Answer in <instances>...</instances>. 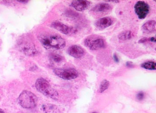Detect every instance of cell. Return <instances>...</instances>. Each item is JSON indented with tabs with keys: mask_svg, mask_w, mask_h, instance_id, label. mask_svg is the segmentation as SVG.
Listing matches in <instances>:
<instances>
[{
	"mask_svg": "<svg viewBox=\"0 0 156 113\" xmlns=\"http://www.w3.org/2000/svg\"><path fill=\"white\" fill-rule=\"evenodd\" d=\"M39 40L43 46L47 49L53 48L60 50L66 46L65 40L59 35L42 36L39 38Z\"/></svg>",
	"mask_w": 156,
	"mask_h": 113,
	"instance_id": "1",
	"label": "cell"
},
{
	"mask_svg": "<svg viewBox=\"0 0 156 113\" xmlns=\"http://www.w3.org/2000/svg\"><path fill=\"white\" fill-rule=\"evenodd\" d=\"M35 87L38 91L48 97L55 98L58 96V93L51 87L49 82L42 77L37 80Z\"/></svg>",
	"mask_w": 156,
	"mask_h": 113,
	"instance_id": "2",
	"label": "cell"
},
{
	"mask_svg": "<svg viewBox=\"0 0 156 113\" xmlns=\"http://www.w3.org/2000/svg\"><path fill=\"white\" fill-rule=\"evenodd\" d=\"M18 101L23 108L31 109L36 107L37 98L36 95L31 92L24 91L19 95Z\"/></svg>",
	"mask_w": 156,
	"mask_h": 113,
	"instance_id": "3",
	"label": "cell"
},
{
	"mask_svg": "<svg viewBox=\"0 0 156 113\" xmlns=\"http://www.w3.org/2000/svg\"><path fill=\"white\" fill-rule=\"evenodd\" d=\"M54 72L58 77L66 80H71L78 77L79 74L74 68L55 69Z\"/></svg>",
	"mask_w": 156,
	"mask_h": 113,
	"instance_id": "4",
	"label": "cell"
},
{
	"mask_svg": "<svg viewBox=\"0 0 156 113\" xmlns=\"http://www.w3.org/2000/svg\"><path fill=\"white\" fill-rule=\"evenodd\" d=\"M136 14L140 19H144L147 17L150 11V7L143 1H138L134 6Z\"/></svg>",
	"mask_w": 156,
	"mask_h": 113,
	"instance_id": "5",
	"label": "cell"
},
{
	"mask_svg": "<svg viewBox=\"0 0 156 113\" xmlns=\"http://www.w3.org/2000/svg\"><path fill=\"white\" fill-rule=\"evenodd\" d=\"M84 44L91 50H97L103 48L105 46V41L102 38H87L85 40Z\"/></svg>",
	"mask_w": 156,
	"mask_h": 113,
	"instance_id": "6",
	"label": "cell"
},
{
	"mask_svg": "<svg viewBox=\"0 0 156 113\" xmlns=\"http://www.w3.org/2000/svg\"><path fill=\"white\" fill-rule=\"evenodd\" d=\"M51 26L63 34L69 35L76 32V30L74 28L68 26L58 21H55L52 23Z\"/></svg>",
	"mask_w": 156,
	"mask_h": 113,
	"instance_id": "7",
	"label": "cell"
},
{
	"mask_svg": "<svg viewBox=\"0 0 156 113\" xmlns=\"http://www.w3.org/2000/svg\"><path fill=\"white\" fill-rule=\"evenodd\" d=\"M113 23V20L109 17H104L98 19L95 22V26L99 29H104L110 26Z\"/></svg>",
	"mask_w": 156,
	"mask_h": 113,
	"instance_id": "8",
	"label": "cell"
},
{
	"mask_svg": "<svg viewBox=\"0 0 156 113\" xmlns=\"http://www.w3.org/2000/svg\"><path fill=\"white\" fill-rule=\"evenodd\" d=\"M90 2L86 0H77L73 1L71 5L74 9L79 11H82L86 10L90 6Z\"/></svg>",
	"mask_w": 156,
	"mask_h": 113,
	"instance_id": "9",
	"label": "cell"
},
{
	"mask_svg": "<svg viewBox=\"0 0 156 113\" xmlns=\"http://www.w3.org/2000/svg\"><path fill=\"white\" fill-rule=\"evenodd\" d=\"M68 53L70 56L75 58H80L84 54V51L82 48L77 45H73L68 48Z\"/></svg>",
	"mask_w": 156,
	"mask_h": 113,
	"instance_id": "10",
	"label": "cell"
},
{
	"mask_svg": "<svg viewBox=\"0 0 156 113\" xmlns=\"http://www.w3.org/2000/svg\"><path fill=\"white\" fill-rule=\"evenodd\" d=\"M111 9L112 7L109 4L106 3H101L96 5L91 10L95 13H100L108 12Z\"/></svg>",
	"mask_w": 156,
	"mask_h": 113,
	"instance_id": "11",
	"label": "cell"
},
{
	"mask_svg": "<svg viewBox=\"0 0 156 113\" xmlns=\"http://www.w3.org/2000/svg\"><path fill=\"white\" fill-rule=\"evenodd\" d=\"M156 22L154 20H150L146 22L142 26V30L144 33H152L155 31Z\"/></svg>",
	"mask_w": 156,
	"mask_h": 113,
	"instance_id": "12",
	"label": "cell"
},
{
	"mask_svg": "<svg viewBox=\"0 0 156 113\" xmlns=\"http://www.w3.org/2000/svg\"><path fill=\"white\" fill-rule=\"evenodd\" d=\"M118 38L121 41L129 40L132 38V33L130 31H126L121 33L118 35Z\"/></svg>",
	"mask_w": 156,
	"mask_h": 113,
	"instance_id": "13",
	"label": "cell"
},
{
	"mask_svg": "<svg viewBox=\"0 0 156 113\" xmlns=\"http://www.w3.org/2000/svg\"><path fill=\"white\" fill-rule=\"evenodd\" d=\"M141 67L148 70H156V63L154 62H147L142 63Z\"/></svg>",
	"mask_w": 156,
	"mask_h": 113,
	"instance_id": "14",
	"label": "cell"
},
{
	"mask_svg": "<svg viewBox=\"0 0 156 113\" xmlns=\"http://www.w3.org/2000/svg\"><path fill=\"white\" fill-rule=\"evenodd\" d=\"M110 82L108 80H104L101 82V85H100V92L101 93L105 92L106 90L108 89L109 87Z\"/></svg>",
	"mask_w": 156,
	"mask_h": 113,
	"instance_id": "15",
	"label": "cell"
},
{
	"mask_svg": "<svg viewBox=\"0 0 156 113\" xmlns=\"http://www.w3.org/2000/svg\"><path fill=\"white\" fill-rule=\"evenodd\" d=\"M51 57V59L56 63H59L62 60V56L58 54H52Z\"/></svg>",
	"mask_w": 156,
	"mask_h": 113,
	"instance_id": "16",
	"label": "cell"
},
{
	"mask_svg": "<svg viewBox=\"0 0 156 113\" xmlns=\"http://www.w3.org/2000/svg\"><path fill=\"white\" fill-rule=\"evenodd\" d=\"M144 98V94L143 92H140L136 95V98L139 100H143Z\"/></svg>",
	"mask_w": 156,
	"mask_h": 113,
	"instance_id": "17",
	"label": "cell"
},
{
	"mask_svg": "<svg viewBox=\"0 0 156 113\" xmlns=\"http://www.w3.org/2000/svg\"><path fill=\"white\" fill-rule=\"evenodd\" d=\"M148 40H149V38H144L140 39V40L139 41L138 43H144L147 42Z\"/></svg>",
	"mask_w": 156,
	"mask_h": 113,
	"instance_id": "18",
	"label": "cell"
},
{
	"mask_svg": "<svg viewBox=\"0 0 156 113\" xmlns=\"http://www.w3.org/2000/svg\"><path fill=\"white\" fill-rule=\"evenodd\" d=\"M113 57L114 61H115V62H116V63H119V57H118V56H117V54H116V53H114V54H113Z\"/></svg>",
	"mask_w": 156,
	"mask_h": 113,
	"instance_id": "19",
	"label": "cell"
},
{
	"mask_svg": "<svg viewBox=\"0 0 156 113\" xmlns=\"http://www.w3.org/2000/svg\"><path fill=\"white\" fill-rule=\"evenodd\" d=\"M149 41L151 42H153V43H156V38L154 37H152V38H149Z\"/></svg>",
	"mask_w": 156,
	"mask_h": 113,
	"instance_id": "20",
	"label": "cell"
},
{
	"mask_svg": "<svg viewBox=\"0 0 156 113\" xmlns=\"http://www.w3.org/2000/svg\"><path fill=\"white\" fill-rule=\"evenodd\" d=\"M126 65L127 67H133V64L131 62H128L126 63Z\"/></svg>",
	"mask_w": 156,
	"mask_h": 113,
	"instance_id": "21",
	"label": "cell"
},
{
	"mask_svg": "<svg viewBox=\"0 0 156 113\" xmlns=\"http://www.w3.org/2000/svg\"><path fill=\"white\" fill-rule=\"evenodd\" d=\"M107 2H114V3H118L120 2V1H106Z\"/></svg>",
	"mask_w": 156,
	"mask_h": 113,
	"instance_id": "22",
	"label": "cell"
},
{
	"mask_svg": "<svg viewBox=\"0 0 156 113\" xmlns=\"http://www.w3.org/2000/svg\"><path fill=\"white\" fill-rule=\"evenodd\" d=\"M18 2H23V3H26L28 1H19Z\"/></svg>",
	"mask_w": 156,
	"mask_h": 113,
	"instance_id": "23",
	"label": "cell"
},
{
	"mask_svg": "<svg viewBox=\"0 0 156 113\" xmlns=\"http://www.w3.org/2000/svg\"><path fill=\"white\" fill-rule=\"evenodd\" d=\"M0 113H5V112L2 110H0Z\"/></svg>",
	"mask_w": 156,
	"mask_h": 113,
	"instance_id": "24",
	"label": "cell"
},
{
	"mask_svg": "<svg viewBox=\"0 0 156 113\" xmlns=\"http://www.w3.org/2000/svg\"><path fill=\"white\" fill-rule=\"evenodd\" d=\"M96 113V112H93V113Z\"/></svg>",
	"mask_w": 156,
	"mask_h": 113,
	"instance_id": "25",
	"label": "cell"
}]
</instances>
